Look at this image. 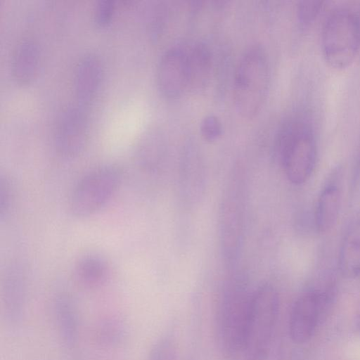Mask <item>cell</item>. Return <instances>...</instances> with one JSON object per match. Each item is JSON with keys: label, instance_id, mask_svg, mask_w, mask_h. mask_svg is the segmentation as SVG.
<instances>
[{"label": "cell", "instance_id": "3957f363", "mask_svg": "<svg viewBox=\"0 0 360 360\" xmlns=\"http://www.w3.org/2000/svg\"><path fill=\"white\" fill-rule=\"evenodd\" d=\"M279 156L288 180L301 185L311 176L316 165V144L312 128L302 120L288 122L279 138Z\"/></svg>", "mask_w": 360, "mask_h": 360}, {"label": "cell", "instance_id": "30bf717a", "mask_svg": "<svg viewBox=\"0 0 360 360\" xmlns=\"http://www.w3.org/2000/svg\"><path fill=\"white\" fill-rule=\"evenodd\" d=\"M103 66L94 53L84 55L77 62L73 79V89L77 104L85 108L94 100L99 90Z\"/></svg>", "mask_w": 360, "mask_h": 360}, {"label": "cell", "instance_id": "7a4b0ae2", "mask_svg": "<svg viewBox=\"0 0 360 360\" xmlns=\"http://www.w3.org/2000/svg\"><path fill=\"white\" fill-rule=\"evenodd\" d=\"M279 309L274 286L264 284L251 295L242 352L246 360H264L270 349Z\"/></svg>", "mask_w": 360, "mask_h": 360}, {"label": "cell", "instance_id": "484cf974", "mask_svg": "<svg viewBox=\"0 0 360 360\" xmlns=\"http://www.w3.org/2000/svg\"><path fill=\"white\" fill-rule=\"evenodd\" d=\"M357 17H358V21H359V28H360V15H357Z\"/></svg>", "mask_w": 360, "mask_h": 360}, {"label": "cell", "instance_id": "5bb4252c", "mask_svg": "<svg viewBox=\"0 0 360 360\" xmlns=\"http://www.w3.org/2000/svg\"><path fill=\"white\" fill-rule=\"evenodd\" d=\"M17 266L6 276L4 283V305L6 321L12 326L18 324L24 314L26 285L23 272Z\"/></svg>", "mask_w": 360, "mask_h": 360}, {"label": "cell", "instance_id": "e0dca14e", "mask_svg": "<svg viewBox=\"0 0 360 360\" xmlns=\"http://www.w3.org/2000/svg\"><path fill=\"white\" fill-rule=\"evenodd\" d=\"M54 315L63 342L72 347L77 340V310L72 297L66 293L58 295L53 303Z\"/></svg>", "mask_w": 360, "mask_h": 360}, {"label": "cell", "instance_id": "8992f818", "mask_svg": "<svg viewBox=\"0 0 360 360\" xmlns=\"http://www.w3.org/2000/svg\"><path fill=\"white\" fill-rule=\"evenodd\" d=\"M252 294L241 289L229 290L219 303L217 330L219 345L226 355L242 352Z\"/></svg>", "mask_w": 360, "mask_h": 360}, {"label": "cell", "instance_id": "d6986e66", "mask_svg": "<svg viewBox=\"0 0 360 360\" xmlns=\"http://www.w3.org/2000/svg\"><path fill=\"white\" fill-rule=\"evenodd\" d=\"M162 143L160 133L154 129L146 130L139 137L135 146V157L143 168L151 170L158 164L161 155Z\"/></svg>", "mask_w": 360, "mask_h": 360}, {"label": "cell", "instance_id": "6da1fadb", "mask_svg": "<svg viewBox=\"0 0 360 360\" xmlns=\"http://www.w3.org/2000/svg\"><path fill=\"white\" fill-rule=\"evenodd\" d=\"M270 72L265 50L259 45L247 49L236 66L233 82V101L243 117L256 116L265 102Z\"/></svg>", "mask_w": 360, "mask_h": 360}, {"label": "cell", "instance_id": "ba28073f", "mask_svg": "<svg viewBox=\"0 0 360 360\" xmlns=\"http://www.w3.org/2000/svg\"><path fill=\"white\" fill-rule=\"evenodd\" d=\"M156 82L161 95L169 100L177 99L188 89L187 50L176 46L164 52L158 63Z\"/></svg>", "mask_w": 360, "mask_h": 360}, {"label": "cell", "instance_id": "cb8c5ba5", "mask_svg": "<svg viewBox=\"0 0 360 360\" xmlns=\"http://www.w3.org/2000/svg\"><path fill=\"white\" fill-rule=\"evenodd\" d=\"M11 186L8 179L1 178L0 181V216L6 217L12 202Z\"/></svg>", "mask_w": 360, "mask_h": 360}, {"label": "cell", "instance_id": "5b68a950", "mask_svg": "<svg viewBox=\"0 0 360 360\" xmlns=\"http://www.w3.org/2000/svg\"><path fill=\"white\" fill-rule=\"evenodd\" d=\"M122 180V171L114 165L98 167L79 180L70 198V210L77 217L91 216L112 199Z\"/></svg>", "mask_w": 360, "mask_h": 360}, {"label": "cell", "instance_id": "52a82bcc", "mask_svg": "<svg viewBox=\"0 0 360 360\" xmlns=\"http://www.w3.org/2000/svg\"><path fill=\"white\" fill-rule=\"evenodd\" d=\"M331 288L315 289L300 295L294 302L289 316V334L297 344L308 342L313 336L321 316L328 307Z\"/></svg>", "mask_w": 360, "mask_h": 360}, {"label": "cell", "instance_id": "603a6c76", "mask_svg": "<svg viewBox=\"0 0 360 360\" xmlns=\"http://www.w3.org/2000/svg\"><path fill=\"white\" fill-rule=\"evenodd\" d=\"M115 11V4L112 0H99L94 8V19L97 26L103 27L111 21Z\"/></svg>", "mask_w": 360, "mask_h": 360}, {"label": "cell", "instance_id": "7402d4cb", "mask_svg": "<svg viewBox=\"0 0 360 360\" xmlns=\"http://www.w3.org/2000/svg\"><path fill=\"white\" fill-rule=\"evenodd\" d=\"M323 6L321 1H302L297 5V18L300 22L308 25L312 22Z\"/></svg>", "mask_w": 360, "mask_h": 360}, {"label": "cell", "instance_id": "2e32d148", "mask_svg": "<svg viewBox=\"0 0 360 360\" xmlns=\"http://www.w3.org/2000/svg\"><path fill=\"white\" fill-rule=\"evenodd\" d=\"M188 89L199 91L207 84L212 72V56L207 44L196 42L187 50Z\"/></svg>", "mask_w": 360, "mask_h": 360}, {"label": "cell", "instance_id": "d4e9b609", "mask_svg": "<svg viewBox=\"0 0 360 360\" xmlns=\"http://www.w3.org/2000/svg\"><path fill=\"white\" fill-rule=\"evenodd\" d=\"M350 200L353 203L360 200V152L354 166L350 184Z\"/></svg>", "mask_w": 360, "mask_h": 360}, {"label": "cell", "instance_id": "ac0fdd59", "mask_svg": "<svg viewBox=\"0 0 360 360\" xmlns=\"http://www.w3.org/2000/svg\"><path fill=\"white\" fill-rule=\"evenodd\" d=\"M77 281L83 285L93 287L103 283L110 274V265L106 259L96 253L82 256L74 268Z\"/></svg>", "mask_w": 360, "mask_h": 360}, {"label": "cell", "instance_id": "7c38bea8", "mask_svg": "<svg viewBox=\"0 0 360 360\" xmlns=\"http://www.w3.org/2000/svg\"><path fill=\"white\" fill-rule=\"evenodd\" d=\"M337 174L332 176L328 181L318 198L314 220L316 229L320 233H326L331 230L339 217L342 191Z\"/></svg>", "mask_w": 360, "mask_h": 360}, {"label": "cell", "instance_id": "9c48e42d", "mask_svg": "<svg viewBox=\"0 0 360 360\" xmlns=\"http://www.w3.org/2000/svg\"><path fill=\"white\" fill-rule=\"evenodd\" d=\"M88 128L85 108L77 104L66 109L55 131L54 144L57 152L65 158L79 155L86 145Z\"/></svg>", "mask_w": 360, "mask_h": 360}, {"label": "cell", "instance_id": "ffe728a7", "mask_svg": "<svg viewBox=\"0 0 360 360\" xmlns=\"http://www.w3.org/2000/svg\"><path fill=\"white\" fill-rule=\"evenodd\" d=\"M176 358L177 351L174 342L165 337L153 345L148 360H176Z\"/></svg>", "mask_w": 360, "mask_h": 360}, {"label": "cell", "instance_id": "4fadbf2b", "mask_svg": "<svg viewBox=\"0 0 360 360\" xmlns=\"http://www.w3.org/2000/svg\"><path fill=\"white\" fill-rule=\"evenodd\" d=\"M340 271L347 278L360 274V209L350 219L342 239L339 252Z\"/></svg>", "mask_w": 360, "mask_h": 360}, {"label": "cell", "instance_id": "8fae6325", "mask_svg": "<svg viewBox=\"0 0 360 360\" xmlns=\"http://www.w3.org/2000/svg\"><path fill=\"white\" fill-rule=\"evenodd\" d=\"M221 210V235L223 248L229 259L234 258L242 240L243 214L241 202L236 194H229Z\"/></svg>", "mask_w": 360, "mask_h": 360}, {"label": "cell", "instance_id": "277c9868", "mask_svg": "<svg viewBox=\"0 0 360 360\" xmlns=\"http://www.w3.org/2000/svg\"><path fill=\"white\" fill-rule=\"evenodd\" d=\"M360 49L357 15L338 9L326 20L321 34V50L327 64L336 70L349 67Z\"/></svg>", "mask_w": 360, "mask_h": 360}, {"label": "cell", "instance_id": "44dd1931", "mask_svg": "<svg viewBox=\"0 0 360 360\" xmlns=\"http://www.w3.org/2000/svg\"><path fill=\"white\" fill-rule=\"evenodd\" d=\"M200 132L202 138L212 142L218 139L222 134V124L217 116L206 115L200 122Z\"/></svg>", "mask_w": 360, "mask_h": 360}, {"label": "cell", "instance_id": "9a60e30c", "mask_svg": "<svg viewBox=\"0 0 360 360\" xmlns=\"http://www.w3.org/2000/svg\"><path fill=\"white\" fill-rule=\"evenodd\" d=\"M39 61V47L35 41L25 39L15 48L11 60V77L19 85H26L34 78Z\"/></svg>", "mask_w": 360, "mask_h": 360}]
</instances>
